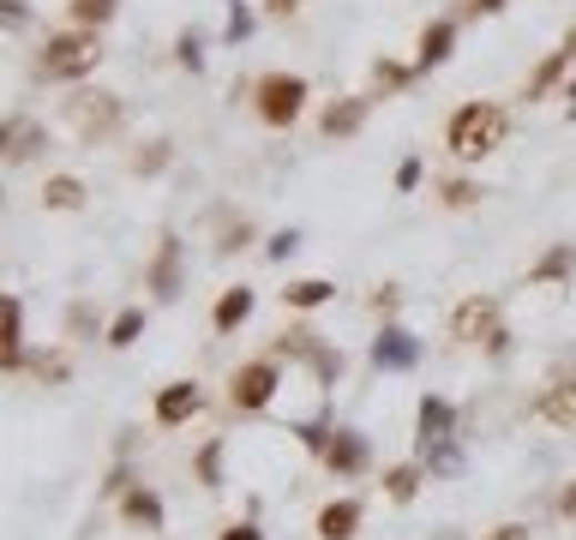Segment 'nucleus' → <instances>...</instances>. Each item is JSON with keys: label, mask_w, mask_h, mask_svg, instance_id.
<instances>
[{"label": "nucleus", "mask_w": 576, "mask_h": 540, "mask_svg": "<svg viewBox=\"0 0 576 540\" xmlns=\"http://www.w3.org/2000/svg\"><path fill=\"white\" fill-rule=\"evenodd\" d=\"M445 144L456 163H481V156H493L498 144H505V109L498 102H463V109L451 114L445 126Z\"/></svg>", "instance_id": "1"}, {"label": "nucleus", "mask_w": 576, "mask_h": 540, "mask_svg": "<svg viewBox=\"0 0 576 540\" xmlns=\"http://www.w3.org/2000/svg\"><path fill=\"white\" fill-rule=\"evenodd\" d=\"M102 61V42L97 31H61V37H49L42 42V54H37V72L42 79H84V72H97Z\"/></svg>", "instance_id": "2"}, {"label": "nucleus", "mask_w": 576, "mask_h": 540, "mask_svg": "<svg viewBox=\"0 0 576 540\" xmlns=\"http://www.w3.org/2000/svg\"><path fill=\"white\" fill-rule=\"evenodd\" d=\"M306 109V79L294 72H264L259 79V121L264 126H294Z\"/></svg>", "instance_id": "3"}, {"label": "nucleus", "mask_w": 576, "mask_h": 540, "mask_svg": "<svg viewBox=\"0 0 576 540\" xmlns=\"http://www.w3.org/2000/svg\"><path fill=\"white\" fill-rule=\"evenodd\" d=\"M67 121H72V133H79L84 144H97V139H109L114 126H121V96H109V91H79L67 102Z\"/></svg>", "instance_id": "4"}, {"label": "nucleus", "mask_w": 576, "mask_h": 540, "mask_svg": "<svg viewBox=\"0 0 576 540\" xmlns=\"http://www.w3.org/2000/svg\"><path fill=\"white\" fill-rule=\"evenodd\" d=\"M271 397H276V360H246V367L229 378V403L246 408V415H253V408H264Z\"/></svg>", "instance_id": "5"}, {"label": "nucleus", "mask_w": 576, "mask_h": 540, "mask_svg": "<svg viewBox=\"0 0 576 540\" xmlns=\"http://www.w3.org/2000/svg\"><path fill=\"white\" fill-rule=\"evenodd\" d=\"M493 330H498V300H493V295H468V300L451 313V337H456V343H486Z\"/></svg>", "instance_id": "6"}, {"label": "nucleus", "mask_w": 576, "mask_h": 540, "mask_svg": "<svg viewBox=\"0 0 576 540\" xmlns=\"http://www.w3.org/2000/svg\"><path fill=\"white\" fill-rule=\"evenodd\" d=\"M415 360H421V343L408 337V330H396V325L378 330V343H373V367H384V373H408Z\"/></svg>", "instance_id": "7"}, {"label": "nucleus", "mask_w": 576, "mask_h": 540, "mask_svg": "<svg viewBox=\"0 0 576 540\" xmlns=\"http://www.w3.org/2000/svg\"><path fill=\"white\" fill-rule=\"evenodd\" d=\"M319 457H324V469H331V475H361L366 469V439H361V432H348V427H336L331 432V445H324L319 450Z\"/></svg>", "instance_id": "8"}, {"label": "nucleus", "mask_w": 576, "mask_h": 540, "mask_svg": "<svg viewBox=\"0 0 576 540\" xmlns=\"http://www.w3.org/2000/svg\"><path fill=\"white\" fill-rule=\"evenodd\" d=\"M199 408H204V390L186 385V378H181V385H162L156 390V420H162V427H181V420L199 415Z\"/></svg>", "instance_id": "9"}, {"label": "nucleus", "mask_w": 576, "mask_h": 540, "mask_svg": "<svg viewBox=\"0 0 576 540\" xmlns=\"http://www.w3.org/2000/svg\"><path fill=\"white\" fill-rule=\"evenodd\" d=\"M421 432H415V439H421V457H426V450H433V445H445V439H456V408L445 403V397H421Z\"/></svg>", "instance_id": "10"}, {"label": "nucleus", "mask_w": 576, "mask_h": 540, "mask_svg": "<svg viewBox=\"0 0 576 540\" xmlns=\"http://www.w3.org/2000/svg\"><path fill=\"white\" fill-rule=\"evenodd\" d=\"M361 126H366V96H343V102H331V109L319 114L324 139H348V133H361Z\"/></svg>", "instance_id": "11"}, {"label": "nucleus", "mask_w": 576, "mask_h": 540, "mask_svg": "<svg viewBox=\"0 0 576 540\" xmlns=\"http://www.w3.org/2000/svg\"><path fill=\"white\" fill-rule=\"evenodd\" d=\"M151 288H156L162 300H174V295H181V241H174V235H162V246H156Z\"/></svg>", "instance_id": "12"}, {"label": "nucleus", "mask_w": 576, "mask_h": 540, "mask_svg": "<svg viewBox=\"0 0 576 540\" xmlns=\"http://www.w3.org/2000/svg\"><path fill=\"white\" fill-rule=\"evenodd\" d=\"M361 534V505L354 499H331L319 510V540H354Z\"/></svg>", "instance_id": "13"}, {"label": "nucleus", "mask_w": 576, "mask_h": 540, "mask_svg": "<svg viewBox=\"0 0 576 540\" xmlns=\"http://www.w3.org/2000/svg\"><path fill=\"white\" fill-rule=\"evenodd\" d=\"M535 415L553 420V427H576V378H558V385L535 403Z\"/></svg>", "instance_id": "14"}, {"label": "nucleus", "mask_w": 576, "mask_h": 540, "mask_svg": "<svg viewBox=\"0 0 576 540\" xmlns=\"http://www.w3.org/2000/svg\"><path fill=\"white\" fill-rule=\"evenodd\" d=\"M0 367H7V373L24 367V306H19V295H7V337H0Z\"/></svg>", "instance_id": "15"}, {"label": "nucleus", "mask_w": 576, "mask_h": 540, "mask_svg": "<svg viewBox=\"0 0 576 540\" xmlns=\"http://www.w3.org/2000/svg\"><path fill=\"white\" fill-rule=\"evenodd\" d=\"M121 517L132 522V529H162V499L144 487H127L121 492Z\"/></svg>", "instance_id": "16"}, {"label": "nucleus", "mask_w": 576, "mask_h": 540, "mask_svg": "<svg viewBox=\"0 0 576 540\" xmlns=\"http://www.w3.org/2000/svg\"><path fill=\"white\" fill-rule=\"evenodd\" d=\"M246 318H253V288H223V300H216V313H211V325L223 330H241Z\"/></svg>", "instance_id": "17"}, {"label": "nucleus", "mask_w": 576, "mask_h": 540, "mask_svg": "<svg viewBox=\"0 0 576 540\" xmlns=\"http://www.w3.org/2000/svg\"><path fill=\"white\" fill-rule=\"evenodd\" d=\"M451 42H456V24H451V19L426 24V31H421V54H415V67H445V61H451Z\"/></svg>", "instance_id": "18"}, {"label": "nucleus", "mask_w": 576, "mask_h": 540, "mask_svg": "<svg viewBox=\"0 0 576 540\" xmlns=\"http://www.w3.org/2000/svg\"><path fill=\"white\" fill-rule=\"evenodd\" d=\"M42 204H49V211H79V204H84V181H79V174H49Z\"/></svg>", "instance_id": "19"}, {"label": "nucleus", "mask_w": 576, "mask_h": 540, "mask_svg": "<svg viewBox=\"0 0 576 540\" xmlns=\"http://www.w3.org/2000/svg\"><path fill=\"white\" fill-rule=\"evenodd\" d=\"M42 151V126L31 121H7V163H31Z\"/></svg>", "instance_id": "20"}, {"label": "nucleus", "mask_w": 576, "mask_h": 540, "mask_svg": "<svg viewBox=\"0 0 576 540\" xmlns=\"http://www.w3.org/2000/svg\"><path fill=\"white\" fill-rule=\"evenodd\" d=\"M421 469H415V462H396V469H384V499H391V505H408V499H415V492H421Z\"/></svg>", "instance_id": "21"}, {"label": "nucleus", "mask_w": 576, "mask_h": 540, "mask_svg": "<svg viewBox=\"0 0 576 540\" xmlns=\"http://www.w3.org/2000/svg\"><path fill=\"white\" fill-rule=\"evenodd\" d=\"M331 295H336V283H324V276H306V283H289L283 288V300L301 306V313H313V306H324Z\"/></svg>", "instance_id": "22"}, {"label": "nucleus", "mask_w": 576, "mask_h": 540, "mask_svg": "<svg viewBox=\"0 0 576 540\" xmlns=\"http://www.w3.org/2000/svg\"><path fill=\"white\" fill-rule=\"evenodd\" d=\"M565 67H570V54H565V49H558V54H546V61L535 67V79H528V91H523V96H540V91H553V84L565 79Z\"/></svg>", "instance_id": "23"}, {"label": "nucleus", "mask_w": 576, "mask_h": 540, "mask_svg": "<svg viewBox=\"0 0 576 540\" xmlns=\"http://www.w3.org/2000/svg\"><path fill=\"white\" fill-rule=\"evenodd\" d=\"M114 7H121V0H72V19H79L84 31H102V24L114 19Z\"/></svg>", "instance_id": "24"}, {"label": "nucleus", "mask_w": 576, "mask_h": 540, "mask_svg": "<svg viewBox=\"0 0 576 540\" xmlns=\"http://www.w3.org/2000/svg\"><path fill=\"white\" fill-rule=\"evenodd\" d=\"M139 330H144V313H139V306H127V313L109 325V343L114 348H132V343H139Z\"/></svg>", "instance_id": "25"}, {"label": "nucleus", "mask_w": 576, "mask_h": 540, "mask_svg": "<svg viewBox=\"0 0 576 540\" xmlns=\"http://www.w3.org/2000/svg\"><path fill=\"white\" fill-rule=\"evenodd\" d=\"M438 198H445L451 211H468V204H481V186L475 181H438Z\"/></svg>", "instance_id": "26"}, {"label": "nucleus", "mask_w": 576, "mask_h": 540, "mask_svg": "<svg viewBox=\"0 0 576 540\" xmlns=\"http://www.w3.org/2000/svg\"><path fill=\"white\" fill-rule=\"evenodd\" d=\"M319 348V330H283V337H276V355H313Z\"/></svg>", "instance_id": "27"}, {"label": "nucleus", "mask_w": 576, "mask_h": 540, "mask_svg": "<svg viewBox=\"0 0 576 540\" xmlns=\"http://www.w3.org/2000/svg\"><path fill=\"white\" fill-rule=\"evenodd\" d=\"M199 480H204V487H223V445L199 450Z\"/></svg>", "instance_id": "28"}, {"label": "nucleus", "mask_w": 576, "mask_h": 540, "mask_svg": "<svg viewBox=\"0 0 576 540\" xmlns=\"http://www.w3.org/2000/svg\"><path fill=\"white\" fill-rule=\"evenodd\" d=\"M306 360H313V373L324 378V385H331V378H343V355H336V348H324V343H319Z\"/></svg>", "instance_id": "29"}, {"label": "nucleus", "mask_w": 576, "mask_h": 540, "mask_svg": "<svg viewBox=\"0 0 576 540\" xmlns=\"http://www.w3.org/2000/svg\"><path fill=\"white\" fill-rule=\"evenodd\" d=\"M576 265V253H570V246H553V253H546V265L535 271V283H546V276H565Z\"/></svg>", "instance_id": "30"}, {"label": "nucleus", "mask_w": 576, "mask_h": 540, "mask_svg": "<svg viewBox=\"0 0 576 540\" xmlns=\"http://www.w3.org/2000/svg\"><path fill=\"white\" fill-rule=\"evenodd\" d=\"M174 61H181V67H192V72H199V67H204V42H199V37H192V31H186L181 42H174Z\"/></svg>", "instance_id": "31"}, {"label": "nucleus", "mask_w": 576, "mask_h": 540, "mask_svg": "<svg viewBox=\"0 0 576 540\" xmlns=\"http://www.w3.org/2000/svg\"><path fill=\"white\" fill-rule=\"evenodd\" d=\"M373 79L384 84V91H403V84H408V67H396V61H378V67H373Z\"/></svg>", "instance_id": "32"}, {"label": "nucleus", "mask_w": 576, "mask_h": 540, "mask_svg": "<svg viewBox=\"0 0 576 540\" xmlns=\"http://www.w3.org/2000/svg\"><path fill=\"white\" fill-rule=\"evenodd\" d=\"M67 373H72V367H67V355H42V360H37V378H42V385H61Z\"/></svg>", "instance_id": "33"}, {"label": "nucleus", "mask_w": 576, "mask_h": 540, "mask_svg": "<svg viewBox=\"0 0 576 540\" xmlns=\"http://www.w3.org/2000/svg\"><path fill=\"white\" fill-rule=\"evenodd\" d=\"M396 306H403V288H396V283H378V288H373V313H384V318H391Z\"/></svg>", "instance_id": "34"}, {"label": "nucleus", "mask_w": 576, "mask_h": 540, "mask_svg": "<svg viewBox=\"0 0 576 540\" xmlns=\"http://www.w3.org/2000/svg\"><path fill=\"white\" fill-rule=\"evenodd\" d=\"M162 163H169V144H151V151H139V156H132V169H139V174H156Z\"/></svg>", "instance_id": "35"}, {"label": "nucleus", "mask_w": 576, "mask_h": 540, "mask_svg": "<svg viewBox=\"0 0 576 540\" xmlns=\"http://www.w3.org/2000/svg\"><path fill=\"white\" fill-rule=\"evenodd\" d=\"M91 325H97V313H91V306H72V313H67V330H72V337H91Z\"/></svg>", "instance_id": "36"}, {"label": "nucleus", "mask_w": 576, "mask_h": 540, "mask_svg": "<svg viewBox=\"0 0 576 540\" xmlns=\"http://www.w3.org/2000/svg\"><path fill=\"white\" fill-rule=\"evenodd\" d=\"M415 186H421V163H415V156H408V163L396 169V193H415Z\"/></svg>", "instance_id": "37"}, {"label": "nucleus", "mask_w": 576, "mask_h": 540, "mask_svg": "<svg viewBox=\"0 0 576 540\" xmlns=\"http://www.w3.org/2000/svg\"><path fill=\"white\" fill-rule=\"evenodd\" d=\"M241 37H253V12L234 7V12H229V42H241Z\"/></svg>", "instance_id": "38"}, {"label": "nucleus", "mask_w": 576, "mask_h": 540, "mask_svg": "<svg viewBox=\"0 0 576 540\" xmlns=\"http://www.w3.org/2000/svg\"><path fill=\"white\" fill-rule=\"evenodd\" d=\"M246 241H253V223H234L229 235H223V253H241Z\"/></svg>", "instance_id": "39"}, {"label": "nucleus", "mask_w": 576, "mask_h": 540, "mask_svg": "<svg viewBox=\"0 0 576 540\" xmlns=\"http://www.w3.org/2000/svg\"><path fill=\"white\" fill-rule=\"evenodd\" d=\"M294 246H301V235H294V228H283V235H276V241H271V258H289V253H294Z\"/></svg>", "instance_id": "40"}, {"label": "nucleus", "mask_w": 576, "mask_h": 540, "mask_svg": "<svg viewBox=\"0 0 576 540\" xmlns=\"http://www.w3.org/2000/svg\"><path fill=\"white\" fill-rule=\"evenodd\" d=\"M558 517H565V522H576V480H570L565 492H558Z\"/></svg>", "instance_id": "41"}, {"label": "nucleus", "mask_w": 576, "mask_h": 540, "mask_svg": "<svg viewBox=\"0 0 576 540\" xmlns=\"http://www.w3.org/2000/svg\"><path fill=\"white\" fill-rule=\"evenodd\" d=\"M486 540H528V529H523V522H498V529L486 534Z\"/></svg>", "instance_id": "42"}, {"label": "nucleus", "mask_w": 576, "mask_h": 540, "mask_svg": "<svg viewBox=\"0 0 576 540\" xmlns=\"http://www.w3.org/2000/svg\"><path fill=\"white\" fill-rule=\"evenodd\" d=\"M223 540H264L253 522H234V529H223Z\"/></svg>", "instance_id": "43"}, {"label": "nucleus", "mask_w": 576, "mask_h": 540, "mask_svg": "<svg viewBox=\"0 0 576 540\" xmlns=\"http://www.w3.org/2000/svg\"><path fill=\"white\" fill-rule=\"evenodd\" d=\"M264 7H271L276 19H289V12H301V0H264Z\"/></svg>", "instance_id": "44"}, {"label": "nucleus", "mask_w": 576, "mask_h": 540, "mask_svg": "<svg viewBox=\"0 0 576 540\" xmlns=\"http://www.w3.org/2000/svg\"><path fill=\"white\" fill-rule=\"evenodd\" d=\"M7 24H24V0H7Z\"/></svg>", "instance_id": "45"}, {"label": "nucleus", "mask_w": 576, "mask_h": 540, "mask_svg": "<svg viewBox=\"0 0 576 540\" xmlns=\"http://www.w3.org/2000/svg\"><path fill=\"white\" fill-rule=\"evenodd\" d=\"M505 0H468V12H498Z\"/></svg>", "instance_id": "46"}, {"label": "nucleus", "mask_w": 576, "mask_h": 540, "mask_svg": "<svg viewBox=\"0 0 576 540\" xmlns=\"http://www.w3.org/2000/svg\"><path fill=\"white\" fill-rule=\"evenodd\" d=\"M565 54H570V61H576V24H570V31H565Z\"/></svg>", "instance_id": "47"}, {"label": "nucleus", "mask_w": 576, "mask_h": 540, "mask_svg": "<svg viewBox=\"0 0 576 540\" xmlns=\"http://www.w3.org/2000/svg\"><path fill=\"white\" fill-rule=\"evenodd\" d=\"M565 96H570V114H576V79H570V84H565Z\"/></svg>", "instance_id": "48"}]
</instances>
